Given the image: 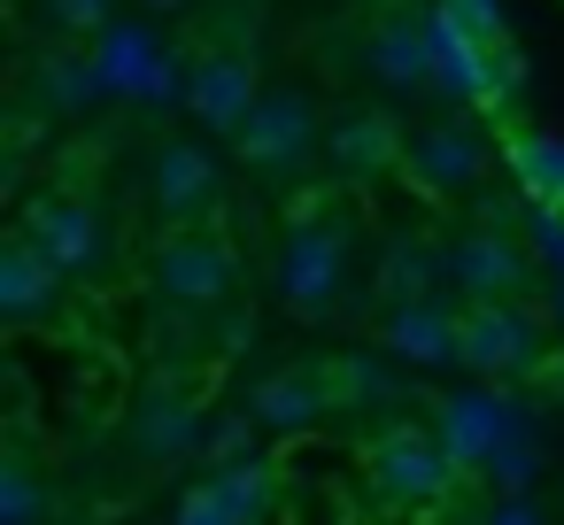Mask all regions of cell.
Masks as SVG:
<instances>
[{
	"instance_id": "6da1fadb",
	"label": "cell",
	"mask_w": 564,
	"mask_h": 525,
	"mask_svg": "<svg viewBox=\"0 0 564 525\" xmlns=\"http://www.w3.org/2000/svg\"><path fill=\"white\" fill-rule=\"evenodd\" d=\"M340 55L356 78H371V94L410 101L448 78V24L433 9H417V0H379V9H364V24L348 32Z\"/></svg>"
},
{
	"instance_id": "7a4b0ae2",
	"label": "cell",
	"mask_w": 564,
	"mask_h": 525,
	"mask_svg": "<svg viewBox=\"0 0 564 525\" xmlns=\"http://www.w3.org/2000/svg\"><path fill=\"white\" fill-rule=\"evenodd\" d=\"M356 286V225L340 194H302L294 225L279 240V302L294 317H333L340 294Z\"/></svg>"
},
{
	"instance_id": "3957f363",
	"label": "cell",
	"mask_w": 564,
	"mask_h": 525,
	"mask_svg": "<svg viewBox=\"0 0 564 525\" xmlns=\"http://www.w3.org/2000/svg\"><path fill=\"white\" fill-rule=\"evenodd\" d=\"M148 286L171 317H217L240 286V248L232 232H217L209 217H186V225H163L148 240Z\"/></svg>"
},
{
	"instance_id": "277c9868",
	"label": "cell",
	"mask_w": 564,
	"mask_h": 525,
	"mask_svg": "<svg viewBox=\"0 0 564 525\" xmlns=\"http://www.w3.org/2000/svg\"><path fill=\"white\" fill-rule=\"evenodd\" d=\"M240 163L256 186L271 194H310V171L325 163V109L310 101V86H263L256 117L240 124Z\"/></svg>"
},
{
	"instance_id": "5b68a950",
	"label": "cell",
	"mask_w": 564,
	"mask_h": 525,
	"mask_svg": "<svg viewBox=\"0 0 564 525\" xmlns=\"http://www.w3.org/2000/svg\"><path fill=\"white\" fill-rule=\"evenodd\" d=\"M549 363V325L533 317L525 294H495V302H464V363L487 386H525Z\"/></svg>"
},
{
	"instance_id": "8992f818",
	"label": "cell",
	"mask_w": 564,
	"mask_h": 525,
	"mask_svg": "<svg viewBox=\"0 0 564 525\" xmlns=\"http://www.w3.org/2000/svg\"><path fill=\"white\" fill-rule=\"evenodd\" d=\"M364 479H371V502L379 510H441L464 471H456V456L441 448L433 425H387L364 448Z\"/></svg>"
},
{
	"instance_id": "52a82bcc",
	"label": "cell",
	"mask_w": 564,
	"mask_h": 525,
	"mask_svg": "<svg viewBox=\"0 0 564 525\" xmlns=\"http://www.w3.org/2000/svg\"><path fill=\"white\" fill-rule=\"evenodd\" d=\"M441 286L456 302H495V294H525L533 286V255L502 217H471L441 240Z\"/></svg>"
},
{
	"instance_id": "ba28073f",
	"label": "cell",
	"mask_w": 564,
	"mask_h": 525,
	"mask_svg": "<svg viewBox=\"0 0 564 525\" xmlns=\"http://www.w3.org/2000/svg\"><path fill=\"white\" fill-rule=\"evenodd\" d=\"M402 171H410V186L433 194V201H471V194L487 186V171H495V147H487V132H479L471 117H425V124H410Z\"/></svg>"
},
{
	"instance_id": "9c48e42d",
	"label": "cell",
	"mask_w": 564,
	"mask_h": 525,
	"mask_svg": "<svg viewBox=\"0 0 564 525\" xmlns=\"http://www.w3.org/2000/svg\"><path fill=\"white\" fill-rule=\"evenodd\" d=\"M225 201V155L209 132H171L148 155V217L155 225H186V217H217Z\"/></svg>"
},
{
	"instance_id": "30bf717a",
	"label": "cell",
	"mask_w": 564,
	"mask_h": 525,
	"mask_svg": "<svg viewBox=\"0 0 564 525\" xmlns=\"http://www.w3.org/2000/svg\"><path fill=\"white\" fill-rule=\"evenodd\" d=\"M202 417H209V409H202V386H186L178 371H163V379L132 402V417H124V448H132L140 463L171 471V463H186V456L209 448V425H202Z\"/></svg>"
},
{
	"instance_id": "8fae6325",
	"label": "cell",
	"mask_w": 564,
	"mask_h": 525,
	"mask_svg": "<svg viewBox=\"0 0 564 525\" xmlns=\"http://www.w3.org/2000/svg\"><path fill=\"white\" fill-rule=\"evenodd\" d=\"M70 271L32 240V232H9L0 240V325L9 332H47V325H70Z\"/></svg>"
},
{
	"instance_id": "7c38bea8",
	"label": "cell",
	"mask_w": 564,
	"mask_h": 525,
	"mask_svg": "<svg viewBox=\"0 0 564 525\" xmlns=\"http://www.w3.org/2000/svg\"><path fill=\"white\" fill-rule=\"evenodd\" d=\"M410 155V124L387 101H348L325 117V171L340 186H379L387 171H402Z\"/></svg>"
},
{
	"instance_id": "4fadbf2b",
	"label": "cell",
	"mask_w": 564,
	"mask_h": 525,
	"mask_svg": "<svg viewBox=\"0 0 564 525\" xmlns=\"http://www.w3.org/2000/svg\"><path fill=\"white\" fill-rule=\"evenodd\" d=\"M17 232H32L70 278H94L101 263H109V225H101V209L78 194V186H40L24 209H17Z\"/></svg>"
},
{
	"instance_id": "5bb4252c",
	"label": "cell",
	"mask_w": 564,
	"mask_h": 525,
	"mask_svg": "<svg viewBox=\"0 0 564 525\" xmlns=\"http://www.w3.org/2000/svg\"><path fill=\"white\" fill-rule=\"evenodd\" d=\"M263 101V70L248 47H202L194 70H186V117L209 132V140H240V124L256 117Z\"/></svg>"
},
{
	"instance_id": "9a60e30c",
	"label": "cell",
	"mask_w": 564,
	"mask_h": 525,
	"mask_svg": "<svg viewBox=\"0 0 564 525\" xmlns=\"http://www.w3.org/2000/svg\"><path fill=\"white\" fill-rule=\"evenodd\" d=\"M379 348L410 371H448L464 363V302L441 286V294H417V302H394L379 309Z\"/></svg>"
},
{
	"instance_id": "2e32d148",
	"label": "cell",
	"mask_w": 564,
	"mask_h": 525,
	"mask_svg": "<svg viewBox=\"0 0 564 525\" xmlns=\"http://www.w3.org/2000/svg\"><path fill=\"white\" fill-rule=\"evenodd\" d=\"M279 510V471L263 456H225L202 471V486H186L171 502V517H194V525H225V517H271Z\"/></svg>"
},
{
	"instance_id": "e0dca14e",
	"label": "cell",
	"mask_w": 564,
	"mask_h": 525,
	"mask_svg": "<svg viewBox=\"0 0 564 525\" xmlns=\"http://www.w3.org/2000/svg\"><path fill=\"white\" fill-rule=\"evenodd\" d=\"M340 363H286V371H271L263 386H256V425L263 433H302V425H317L325 409H340Z\"/></svg>"
},
{
	"instance_id": "ac0fdd59",
	"label": "cell",
	"mask_w": 564,
	"mask_h": 525,
	"mask_svg": "<svg viewBox=\"0 0 564 525\" xmlns=\"http://www.w3.org/2000/svg\"><path fill=\"white\" fill-rule=\"evenodd\" d=\"M433 433H441V448L456 456L464 479H495V456H502V402H495L487 379H479V394H441V402H433Z\"/></svg>"
},
{
	"instance_id": "d6986e66",
	"label": "cell",
	"mask_w": 564,
	"mask_h": 525,
	"mask_svg": "<svg viewBox=\"0 0 564 525\" xmlns=\"http://www.w3.org/2000/svg\"><path fill=\"white\" fill-rule=\"evenodd\" d=\"M441 278V248L433 240H387L379 248V263H371V294H379V309H394V302H417V294H441L433 286Z\"/></svg>"
},
{
	"instance_id": "ffe728a7",
	"label": "cell",
	"mask_w": 564,
	"mask_h": 525,
	"mask_svg": "<svg viewBox=\"0 0 564 525\" xmlns=\"http://www.w3.org/2000/svg\"><path fill=\"white\" fill-rule=\"evenodd\" d=\"M55 510H63V502L40 486V456H32V440L17 433L9 456H0V517H17V525H24V517H55Z\"/></svg>"
},
{
	"instance_id": "44dd1931",
	"label": "cell",
	"mask_w": 564,
	"mask_h": 525,
	"mask_svg": "<svg viewBox=\"0 0 564 525\" xmlns=\"http://www.w3.org/2000/svg\"><path fill=\"white\" fill-rule=\"evenodd\" d=\"M518 171H525V186H533L541 201H564V140L525 132V140H518Z\"/></svg>"
},
{
	"instance_id": "7402d4cb",
	"label": "cell",
	"mask_w": 564,
	"mask_h": 525,
	"mask_svg": "<svg viewBox=\"0 0 564 525\" xmlns=\"http://www.w3.org/2000/svg\"><path fill=\"white\" fill-rule=\"evenodd\" d=\"M40 24L55 40H86V32H109V0H32Z\"/></svg>"
},
{
	"instance_id": "603a6c76",
	"label": "cell",
	"mask_w": 564,
	"mask_h": 525,
	"mask_svg": "<svg viewBox=\"0 0 564 525\" xmlns=\"http://www.w3.org/2000/svg\"><path fill=\"white\" fill-rule=\"evenodd\" d=\"M140 9H155V17H171V9H186V0H140Z\"/></svg>"
},
{
	"instance_id": "cb8c5ba5",
	"label": "cell",
	"mask_w": 564,
	"mask_h": 525,
	"mask_svg": "<svg viewBox=\"0 0 564 525\" xmlns=\"http://www.w3.org/2000/svg\"><path fill=\"white\" fill-rule=\"evenodd\" d=\"M364 9H379V0H364Z\"/></svg>"
}]
</instances>
